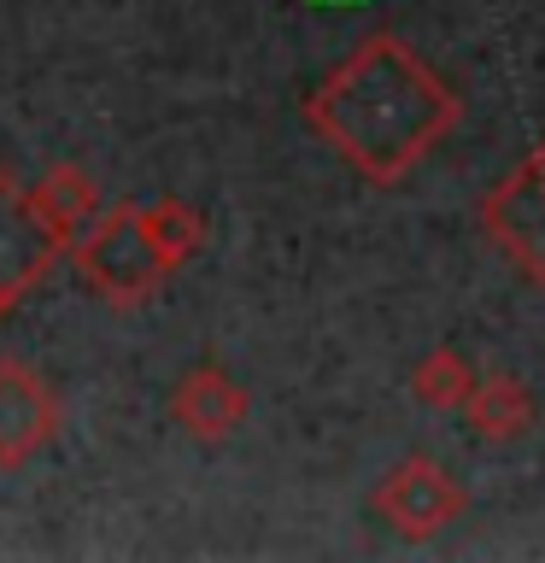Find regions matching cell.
<instances>
[{
    "label": "cell",
    "instance_id": "cell-1",
    "mask_svg": "<svg viewBox=\"0 0 545 563\" xmlns=\"http://www.w3.org/2000/svg\"><path fill=\"white\" fill-rule=\"evenodd\" d=\"M464 100L393 30L364 35L305 100V123L364 183H404L457 130Z\"/></svg>",
    "mask_w": 545,
    "mask_h": 563
},
{
    "label": "cell",
    "instance_id": "cell-2",
    "mask_svg": "<svg viewBox=\"0 0 545 563\" xmlns=\"http://www.w3.org/2000/svg\"><path fill=\"white\" fill-rule=\"evenodd\" d=\"M205 246V218L188 200H141V206H112L82 229V241L70 246L77 276L88 282V294L105 306L130 311L165 288L182 264Z\"/></svg>",
    "mask_w": 545,
    "mask_h": 563
},
{
    "label": "cell",
    "instance_id": "cell-3",
    "mask_svg": "<svg viewBox=\"0 0 545 563\" xmlns=\"http://www.w3.org/2000/svg\"><path fill=\"white\" fill-rule=\"evenodd\" d=\"M65 253H70V235L42 211L35 183H18V176L0 165V317H7Z\"/></svg>",
    "mask_w": 545,
    "mask_h": 563
},
{
    "label": "cell",
    "instance_id": "cell-4",
    "mask_svg": "<svg viewBox=\"0 0 545 563\" xmlns=\"http://www.w3.org/2000/svg\"><path fill=\"white\" fill-rule=\"evenodd\" d=\"M464 510H469L464 482L429 452L399 457V464L381 475V487H376V517L393 528V534H404V540H434L440 528H452Z\"/></svg>",
    "mask_w": 545,
    "mask_h": 563
},
{
    "label": "cell",
    "instance_id": "cell-5",
    "mask_svg": "<svg viewBox=\"0 0 545 563\" xmlns=\"http://www.w3.org/2000/svg\"><path fill=\"white\" fill-rule=\"evenodd\" d=\"M481 229L527 282L545 288V147H534L510 176H499L481 206Z\"/></svg>",
    "mask_w": 545,
    "mask_h": 563
},
{
    "label": "cell",
    "instance_id": "cell-6",
    "mask_svg": "<svg viewBox=\"0 0 545 563\" xmlns=\"http://www.w3.org/2000/svg\"><path fill=\"white\" fill-rule=\"evenodd\" d=\"M65 429V405L53 382L24 358H0V470H24Z\"/></svg>",
    "mask_w": 545,
    "mask_h": 563
},
{
    "label": "cell",
    "instance_id": "cell-7",
    "mask_svg": "<svg viewBox=\"0 0 545 563\" xmlns=\"http://www.w3.org/2000/svg\"><path fill=\"white\" fill-rule=\"evenodd\" d=\"M246 411H253V399H246V387L229 376L223 364H193L176 376L170 387V422L182 429L188 440H229L246 422Z\"/></svg>",
    "mask_w": 545,
    "mask_h": 563
},
{
    "label": "cell",
    "instance_id": "cell-8",
    "mask_svg": "<svg viewBox=\"0 0 545 563\" xmlns=\"http://www.w3.org/2000/svg\"><path fill=\"white\" fill-rule=\"evenodd\" d=\"M534 394L516 382V376H481V387L469 394L464 405V417H469V429L481 434V440H516L534 429Z\"/></svg>",
    "mask_w": 545,
    "mask_h": 563
},
{
    "label": "cell",
    "instance_id": "cell-9",
    "mask_svg": "<svg viewBox=\"0 0 545 563\" xmlns=\"http://www.w3.org/2000/svg\"><path fill=\"white\" fill-rule=\"evenodd\" d=\"M35 200H42V211L70 235V246H77V235L100 218V188H94V176L77 170V165H53L42 183H35Z\"/></svg>",
    "mask_w": 545,
    "mask_h": 563
},
{
    "label": "cell",
    "instance_id": "cell-10",
    "mask_svg": "<svg viewBox=\"0 0 545 563\" xmlns=\"http://www.w3.org/2000/svg\"><path fill=\"white\" fill-rule=\"evenodd\" d=\"M481 387V369H475L457 346H434L429 358L411 369V394L434 411H464L469 394Z\"/></svg>",
    "mask_w": 545,
    "mask_h": 563
}]
</instances>
